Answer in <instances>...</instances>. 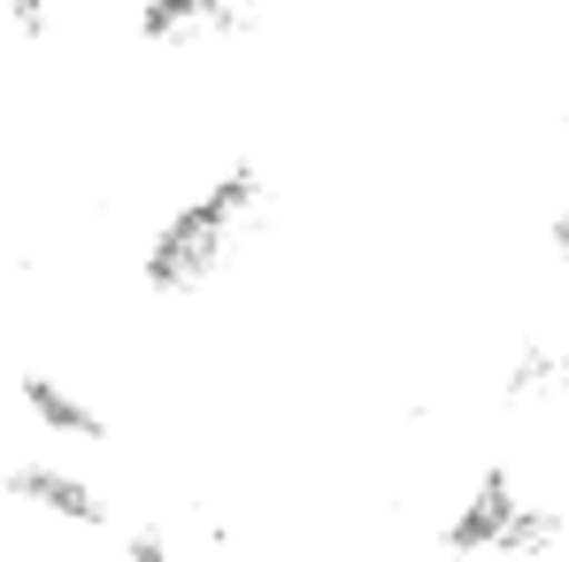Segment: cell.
<instances>
[{"instance_id": "obj_1", "label": "cell", "mask_w": 569, "mask_h": 562, "mask_svg": "<svg viewBox=\"0 0 569 562\" xmlns=\"http://www.w3.org/2000/svg\"><path fill=\"white\" fill-rule=\"evenodd\" d=\"M262 170L254 162H223L216 178L200 193H186L154 231H147V247H139V278L154 285V293H200V285L223 278V263L247 247V231L262 224Z\"/></svg>"}, {"instance_id": "obj_2", "label": "cell", "mask_w": 569, "mask_h": 562, "mask_svg": "<svg viewBox=\"0 0 569 562\" xmlns=\"http://www.w3.org/2000/svg\"><path fill=\"white\" fill-rule=\"evenodd\" d=\"M131 31L147 47H216V39H247L254 8L247 0H131Z\"/></svg>"}, {"instance_id": "obj_3", "label": "cell", "mask_w": 569, "mask_h": 562, "mask_svg": "<svg viewBox=\"0 0 569 562\" xmlns=\"http://www.w3.org/2000/svg\"><path fill=\"white\" fill-rule=\"evenodd\" d=\"M0 485H8V501H23V509L47 516V524H70V532H100V524H108L100 485L78 477L70 463H16Z\"/></svg>"}, {"instance_id": "obj_4", "label": "cell", "mask_w": 569, "mask_h": 562, "mask_svg": "<svg viewBox=\"0 0 569 562\" xmlns=\"http://www.w3.org/2000/svg\"><path fill=\"white\" fill-rule=\"evenodd\" d=\"M16 401H23V416H31L39 432H54V440H78V447H100V440H108V416L54 371H23L16 377Z\"/></svg>"}, {"instance_id": "obj_5", "label": "cell", "mask_w": 569, "mask_h": 562, "mask_svg": "<svg viewBox=\"0 0 569 562\" xmlns=\"http://www.w3.org/2000/svg\"><path fill=\"white\" fill-rule=\"evenodd\" d=\"M500 393H508L516 408H562L569 401V347H547V339L516 347L508 371H500Z\"/></svg>"}, {"instance_id": "obj_6", "label": "cell", "mask_w": 569, "mask_h": 562, "mask_svg": "<svg viewBox=\"0 0 569 562\" xmlns=\"http://www.w3.org/2000/svg\"><path fill=\"white\" fill-rule=\"evenodd\" d=\"M0 23L23 31V39H47L54 31V0H0Z\"/></svg>"}, {"instance_id": "obj_7", "label": "cell", "mask_w": 569, "mask_h": 562, "mask_svg": "<svg viewBox=\"0 0 569 562\" xmlns=\"http://www.w3.org/2000/svg\"><path fill=\"white\" fill-rule=\"evenodd\" d=\"M547 247H555V263H569V208L547 224Z\"/></svg>"}]
</instances>
